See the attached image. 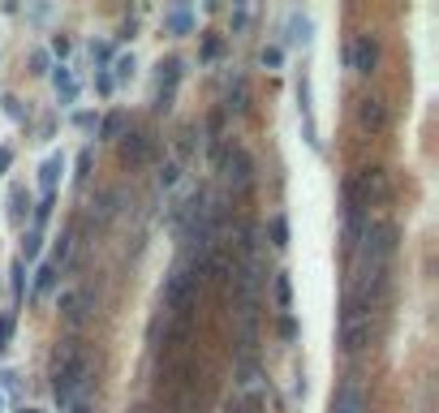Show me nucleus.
<instances>
[{"instance_id": "nucleus-1", "label": "nucleus", "mask_w": 439, "mask_h": 413, "mask_svg": "<svg viewBox=\"0 0 439 413\" xmlns=\"http://www.w3.org/2000/svg\"><path fill=\"white\" fill-rule=\"evenodd\" d=\"M87 370H91V366H87V353L69 340V344H65L60 353H56V366H52V379H56V405H60V409L69 405V401H74V392L87 384Z\"/></svg>"}, {"instance_id": "nucleus-2", "label": "nucleus", "mask_w": 439, "mask_h": 413, "mask_svg": "<svg viewBox=\"0 0 439 413\" xmlns=\"http://www.w3.org/2000/svg\"><path fill=\"white\" fill-rule=\"evenodd\" d=\"M366 340H370V306L345 301V314H340V344H345L349 353H357Z\"/></svg>"}, {"instance_id": "nucleus-3", "label": "nucleus", "mask_w": 439, "mask_h": 413, "mask_svg": "<svg viewBox=\"0 0 439 413\" xmlns=\"http://www.w3.org/2000/svg\"><path fill=\"white\" fill-rule=\"evenodd\" d=\"M194 284H199V272H194V267H185V263L172 267V276L164 280V301H168V306H177V310H185Z\"/></svg>"}, {"instance_id": "nucleus-4", "label": "nucleus", "mask_w": 439, "mask_h": 413, "mask_svg": "<svg viewBox=\"0 0 439 413\" xmlns=\"http://www.w3.org/2000/svg\"><path fill=\"white\" fill-rule=\"evenodd\" d=\"M224 181H229L233 194H246V189H250V155L241 147L224 151Z\"/></svg>"}, {"instance_id": "nucleus-5", "label": "nucleus", "mask_w": 439, "mask_h": 413, "mask_svg": "<svg viewBox=\"0 0 439 413\" xmlns=\"http://www.w3.org/2000/svg\"><path fill=\"white\" fill-rule=\"evenodd\" d=\"M357 125L370 130V134H383V130H387V108H383V99L366 95V99L357 104Z\"/></svg>"}, {"instance_id": "nucleus-6", "label": "nucleus", "mask_w": 439, "mask_h": 413, "mask_svg": "<svg viewBox=\"0 0 439 413\" xmlns=\"http://www.w3.org/2000/svg\"><path fill=\"white\" fill-rule=\"evenodd\" d=\"M379 65V43H375V35H357V43H353V69L357 73H370Z\"/></svg>"}, {"instance_id": "nucleus-7", "label": "nucleus", "mask_w": 439, "mask_h": 413, "mask_svg": "<svg viewBox=\"0 0 439 413\" xmlns=\"http://www.w3.org/2000/svg\"><path fill=\"white\" fill-rule=\"evenodd\" d=\"M332 413H366V396L357 384H345L336 392V401H332Z\"/></svg>"}, {"instance_id": "nucleus-8", "label": "nucleus", "mask_w": 439, "mask_h": 413, "mask_svg": "<svg viewBox=\"0 0 439 413\" xmlns=\"http://www.w3.org/2000/svg\"><path fill=\"white\" fill-rule=\"evenodd\" d=\"M151 138H146V134H125V142H121V155H125V160L129 164H146V160H151Z\"/></svg>"}, {"instance_id": "nucleus-9", "label": "nucleus", "mask_w": 439, "mask_h": 413, "mask_svg": "<svg viewBox=\"0 0 439 413\" xmlns=\"http://www.w3.org/2000/svg\"><path fill=\"white\" fill-rule=\"evenodd\" d=\"M60 172H65V160H60V155H52V160L39 168V185H43V194H52V189H56Z\"/></svg>"}, {"instance_id": "nucleus-10", "label": "nucleus", "mask_w": 439, "mask_h": 413, "mask_svg": "<svg viewBox=\"0 0 439 413\" xmlns=\"http://www.w3.org/2000/svg\"><path fill=\"white\" fill-rule=\"evenodd\" d=\"M100 134H104V138H121V134H125V113H108L104 125H100Z\"/></svg>"}, {"instance_id": "nucleus-11", "label": "nucleus", "mask_w": 439, "mask_h": 413, "mask_svg": "<svg viewBox=\"0 0 439 413\" xmlns=\"http://www.w3.org/2000/svg\"><path fill=\"white\" fill-rule=\"evenodd\" d=\"M164 22H168V30H177V35H185V30L194 26V18H190V9H172V13H168Z\"/></svg>"}, {"instance_id": "nucleus-12", "label": "nucleus", "mask_w": 439, "mask_h": 413, "mask_svg": "<svg viewBox=\"0 0 439 413\" xmlns=\"http://www.w3.org/2000/svg\"><path fill=\"white\" fill-rule=\"evenodd\" d=\"M311 39V18H293L289 22V43H306Z\"/></svg>"}, {"instance_id": "nucleus-13", "label": "nucleus", "mask_w": 439, "mask_h": 413, "mask_svg": "<svg viewBox=\"0 0 439 413\" xmlns=\"http://www.w3.org/2000/svg\"><path fill=\"white\" fill-rule=\"evenodd\" d=\"M271 246H275V250H284V246H289V220H284V215H275V220H271Z\"/></svg>"}, {"instance_id": "nucleus-14", "label": "nucleus", "mask_w": 439, "mask_h": 413, "mask_svg": "<svg viewBox=\"0 0 439 413\" xmlns=\"http://www.w3.org/2000/svg\"><path fill=\"white\" fill-rule=\"evenodd\" d=\"M52 284H56V267H39V276H35V289H39V293H47Z\"/></svg>"}, {"instance_id": "nucleus-15", "label": "nucleus", "mask_w": 439, "mask_h": 413, "mask_svg": "<svg viewBox=\"0 0 439 413\" xmlns=\"http://www.w3.org/2000/svg\"><path fill=\"white\" fill-rule=\"evenodd\" d=\"M289 297H293V289H289V276L280 272V276H275V301H280L284 310H289Z\"/></svg>"}, {"instance_id": "nucleus-16", "label": "nucleus", "mask_w": 439, "mask_h": 413, "mask_svg": "<svg viewBox=\"0 0 439 413\" xmlns=\"http://www.w3.org/2000/svg\"><path fill=\"white\" fill-rule=\"evenodd\" d=\"M56 91L65 95V99H74V91H78V86H74V78L65 73V69H56Z\"/></svg>"}, {"instance_id": "nucleus-17", "label": "nucleus", "mask_w": 439, "mask_h": 413, "mask_svg": "<svg viewBox=\"0 0 439 413\" xmlns=\"http://www.w3.org/2000/svg\"><path fill=\"white\" fill-rule=\"evenodd\" d=\"M177 177H181V168H177V164H164V168H159V185H172Z\"/></svg>"}, {"instance_id": "nucleus-18", "label": "nucleus", "mask_w": 439, "mask_h": 413, "mask_svg": "<svg viewBox=\"0 0 439 413\" xmlns=\"http://www.w3.org/2000/svg\"><path fill=\"white\" fill-rule=\"evenodd\" d=\"M237 413H263V401H258V396H246V401L237 405Z\"/></svg>"}, {"instance_id": "nucleus-19", "label": "nucleus", "mask_w": 439, "mask_h": 413, "mask_svg": "<svg viewBox=\"0 0 439 413\" xmlns=\"http://www.w3.org/2000/svg\"><path fill=\"white\" fill-rule=\"evenodd\" d=\"M47 211H52V194H43V202L35 206V224H43V220H47Z\"/></svg>"}, {"instance_id": "nucleus-20", "label": "nucleus", "mask_w": 439, "mask_h": 413, "mask_svg": "<svg viewBox=\"0 0 439 413\" xmlns=\"http://www.w3.org/2000/svg\"><path fill=\"white\" fill-rule=\"evenodd\" d=\"M263 65H267V69L280 65V47H263Z\"/></svg>"}, {"instance_id": "nucleus-21", "label": "nucleus", "mask_w": 439, "mask_h": 413, "mask_svg": "<svg viewBox=\"0 0 439 413\" xmlns=\"http://www.w3.org/2000/svg\"><path fill=\"white\" fill-rule=\"evenodd\" d=\"M9 331H13V319L5 314V319H0V353H5V344H9Z\"/></svg>"}, {"instance_id": "nucleus-22", "label": "nucleus", "mask_w": 439, "mask_h": 413, "mask_svg": "<svg viewBox=\"0 0 439 413\" xmlns=\"http://www.w3.org/2000/svg\"><path fill=\"white\" fill-rule=\"evenodd\" d=\"M129 73H134V56H121L117 60V78H129Z\"/></svg>"}, {"instance_id": "nucleus-23", "label": "nucleus", "mask_w": 439, "mask_h": 413, "mask_svg": "<svg viewBox=\"0 0 439 413\" xmlns=\"http://www.w3.org/2000/svg\"><path fill=\"white\" fill-rule=\"evenodd\" d=\"M35 254H39V233H30L26 237V259H35Z\"/></svg>"}, {"instance_id": "nucleus-24", "label": "nucleus", "mask_w": 439, "mask_h": 413, "mask_svg": "<svg viewBox=\"0 0 439 413\" xmlns=\"http://www.w3.org/2000/svg\"><path fill=\"white\" fill-rule=\"evenodd\" d=\"M203 56L211 60V56H220V39H207V47H203Z\"/></svg>"}, {"instance_id": "nucleus-25", "label": "nucleus", "mask_w": 439, "mask_h": 413, "mask_svg": "<svg viewBox=\"0 0 439 413\" xmlns=\"http://www.w3.org/2000/svg\"><path fill=\"white\" fill-rule=\"evenodd\" d=\"M69 413H95L91 405H69Z\"/></svg>"}, {"instance_id": "nucleus-26", "label": "nucleus", "mask_w": 439, "mask_h": 413, "mask_svg": "<svg viewBox=\"0 0 439 413\" xmlns=\"http://www.w3.org/2000/svg\"><path fill=\"white\" fill-rule=\"evenodd\" d=\"M9 168V151H0V172H5Z\"/></svg>"}, {"instance_id": "nucleus-27", "label": "nucleus", "mask_w": 439, "mask_h": 413, "mask_svg": "<svg viewBox=\"0 0 439 413\" xmlns=\"http://www.w3.org/2000/svg\"><path fill=\"white\" fill-rule=\"evenodd\" d=\"M0 409H5V396H0Z\"/></svg>"}]
</instances>
